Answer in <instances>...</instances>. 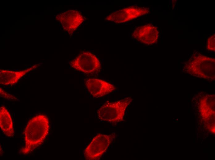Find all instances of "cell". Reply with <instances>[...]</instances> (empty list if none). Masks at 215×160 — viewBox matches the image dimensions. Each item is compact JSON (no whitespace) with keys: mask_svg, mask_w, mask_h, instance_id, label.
<instances>
[{"mask_svg":"<svg viewBox=\"0 0 215 160\" xmlns=\"http://www.w3.org/2000/svg\"><path fill=\"white\" fill-rule=\"evenodd\" d=\"M130 97L119 100L107 102L98 110L97 117L100 121L111 123H117L124 120L126 108L132 102Z\"/></svg>","mask_w":215,"mask_h":160,"instance_id":"obj_3","label":"cell"},{"mask_svg":"<svg viewBox=\"0 0 215 160\" xmlns=\"http://www.w3.org/2000/svg\"><path fill=\"white\" fill-rule=\"evenodd\" d=\"M149 11L148 7L133 5L113 12L105 20L116 23H123L146 15Z\"/></svg>","mask_w":215,"mask_h":160,"instance_id":"obj_6","label":"cell"},{"mask_svg":"<svg viewBox=\"0 0 215 160\" xmlns=\"http://www.w3.org/2000/svg\"><path fill=\"white\" fill-rule=\"evenodd\" d=\"M85 84L89 93L94 98L103 97L116 90L113 85L99 78H87L85 80Z\"/></svg>","mask_w":215,"mask_h":160,"instance_id":"obj_7","label":"cell"},{"mask_svg":"<svg viewBox=\"0 0 215 160\" xmlns=\"http://www.w3.org/2000/svg\"><path fill=\"white\" fill-rule=\"evenodd\" d=\"M39 66V64H35L27 68L18 71L0 70V84L5 86L15 85L26 74L37 68Z\"/></svg>","mask_w":215,"mask_h":160,"instance_id":"obj_10","label":"cell"},{"mask_svg":"<svg viewBox=\"0 0 215 160\" xmlns=\"http://www.w3.org/2000/svg\"><path fill=\"white\" fill-rule=\"evenodd\" d=\"M56 19L70 34H72L84 20L81 13L75 10H69L59 14L56 16Z\"/></svg>","mask_w":215,"mask_h":160,"instance_id":"obj_8","label":"cell"},{"mask_svg":"<svg viewBox=\"0 0 215 160\" xmlns=\"http://www.w3.org/2000/svg\"><path fill=\"white\" fill-rule=\"evenodd\" d=\"M116 134H97L84 150V156L87 160H99L106 152L115 139Z\"/></svg>","mask_w":215,"mask_h":160,"instance_id":"obj_4","label":"cell"},{"mask_svg":"<svg viewBox=\"0 0 215 160\" xmlns=\"http://www.w3.org/2000/svg\"><path fill=\"white\" fill-rule=\"evenodd\" d=\"M157 27L151 24H147L137 27L132 34L135 40L143 44L150 45L156 43L159 37Z\"/></svg>","mask_w":215,"mask_h":160,"instance_id":"obj_9","label":"cell"},{"mask_svg":"<svg viewBox=\"0 0 215 160\" xmlns=\"http://www.w3.org/2000/svg\"><path fill=\"white\" fill-rule=\"evenodd\" d=\"M215 59L195 51L191 58L185 62L184 72L210 81L215 80Z\"/></svg>","mask_w":215,"mask_h":160,"instance_id":"obj_2","label":"cell"},{"mask_svg":"<svg viewBox=\"0 0 215 160\" xmlns=\"http://www.w3.org/2000/svg\"><path fill=\"white\" fill-rule=\"evenodd\" d=\"M0 95L3 99L8 100L16 101L18 100L15 96L7 92L1 87L0 88Z\"/></svg>","mask_w":215,"mask_h":160,"instance_id":"obj_12","label":"cell"},{"mask_svg":"<svg viewBox=\"0 0 215 160\" xmlns=\"http://www.w3.org/2000/svg\"><path fill=\"white\" fill-rule=\"evenodd\" d=\"M50 125L47 117L37 114L28 121L24 132L25 145L20 150L21 154L27 155L43 143L49 133Z\"/></svg>","mask_w":215,"mask_h":160,"instance_id":"obj_1","label":"cell"},{"mask_svg":"<svg viewBox=\"0 0 215 160\" xmlns=\"http://www.w3.org/2000/svg\"><path fill=\"white\" fill-rule=\"evenodd\" d=\"M0 126L2 130L6 136H13L14 130L11 116L7 109L3 106L0 108Z\"/></svg>","mask_w":215,"mask_h":160,"instance_id":"obj_11","label":"cell"},{"mask_svg":"<svg viewBox=\"0 0 215 160\" xmlns=\"http://www.w3.org/2000/svg\"><path fill=\"white\" fill-rule=\"evenodd\" d=\"M70 65L73 69L87 74L99 72L101 64L95 55L89 51H84L71 61Z\"/></svg>","mask_w":215,"mask_h":160,"instance_id":"obj_5","label":"cell"},{"mask_svg":"<svg viewBox=\"0 0 215 160\" xmlns=\"http://www.w3.org/2000/svg\"><path fill=\"white\" fill-rule=\"evenodd\" d=\"M215 34L212 35L208 38L207 42V48L208 50L214 51L215 47Z\"/></svg>","mask_w":215,"mask_h":160,"instance_id":"obj_13","label":"cell"}]
</instances>
